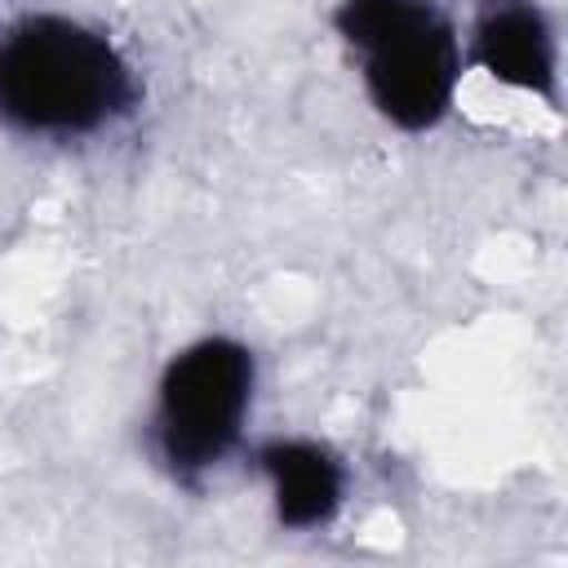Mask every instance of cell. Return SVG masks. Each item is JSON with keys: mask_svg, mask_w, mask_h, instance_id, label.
Segmentation results:
<instances>
[{"mask_svg": "<svg viewBox=\"0 0 568 568\" xmlns=\"http://www.w3.org/2000/svg\"><path fill=\"white\" fill-rule=\"evenodd\" d=\"M257 466L271 479L275 519L284 528L311 532L337 515L342 493H346V470L328 448L311 439H275L257 453Z\"/></svg>", "mask_w": 568, "mask_h": 568, "instance_id": "5b68a950", "label": "cell"}, {"mask_svg": "<svg viewBox=\"0 0 568 568\" xmlns=\"http://www.w3.org/2000/svg\"><path fill=\"white\" fill-rule=\"evenodd\" d=\"M333 27L359 53L364 89L390 124L422 133L448 115L462 53L435 0H342Z\"/></svg>", "mask_w": 568, "mask_h": 568, "instance_id": "7a4b0ae2", "label": "cell"}, {"mask_svg": "<svg viewBox=\"0 0 568 568\" xmlns=\"http://www.w3.org/2000/svg\"><path fill=\"white\" fill-rule=\"evenodd\" d=\"M253 404V355L235 337H204L169 359L155 390V453L178 479L213 470L244 430Z\"/></svg>", "mask_w": 568, "mask_h": 568, "instance_id": "3957f363", "label": "cell"}, {"mask_svg": "<svg viewBox=\"0 0 568 568\" xmlns=\"http://www.w3.org/2000/svg\"><path fill=\"white\" fill-rule=\"evenodd\" d=\"M133 71L120 49L71 18H27L0 44V115L22 133L80 138L133 106Z\"/></svg>", "mask_w": 568, "mask_h": 568, "instance_id": "6da1fadb", "label": "cell"}, {"mask_svg": "<svg viewBox=\"0 0 568 568\" xmlns=\"http://www.w3.org/2000/svg\"><path fill=\"white\" fill-rule=\"evenodd\" d=\"M470 49L501 84L555 98V36L532 0H484Z\"/></svg>", "mask_w": 568, "mask_h": 568, "instance_id": "277c9868", "label": "cell"}]
</instances>
